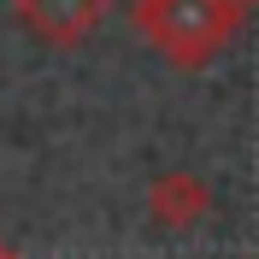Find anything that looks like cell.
<instances>
[{
    "mask_svg": "<svg viewBox=\"0 0 259 259\" xmlns=\"http://www.w3.org/2000/svg\"><path fill=\"white\" fill-rule=\"evenodd\" d=\"M0 259H24V253H18V247L6 242V236H0Z\"/></svg>",
    "mask_w": 259,
    "mask_h": 259,
    "instance_id": "4",
    "label": "cell"
},
{
    "mask_svg": "<svg viewBox=\"0 0 259 259\" xmlns=\"http://www.w3.org/2000/svg\"><path fill=\"white\" fill-rule=\"evenodd\" d=\"M130 24L147 48L177 71H206L242 35L247 0H136Z\"/></svg>",
    "mask_w": 259,
    "mask_h": 259,
    "instance_id": "1",
    "label": "cell"
},
{
    "mask_svg": "<svg viewBox=\"0 0 259 259\" xmlns=\"http://www.w3.org/2000/svg\"><path fill=\"white\" fill-rule=\"evenodd\" d=\"M147 212H153L165 230H194L212 212V189L200 177H189V171H165V177H153V189H147Z\"/></svg>",
    "mask_w": 259,
    "mask_h": 259,
    "instance_id": "3",
    "label": "cell"
},
{
    "mask_svg": "<svg viewBox=\"0 0 259 259\" xmlns=\"http://www.w3.org/2000/svg\"><path fill=\"white\" fill-rule=\"evenodd\" d=\"M18 24L41 48H82L106 18V0H12Z\"/></svg>",
    "mask_w": 259,
    "mask_h": 259,
    "instance_id": "2",
    "label": "cell"
}]
</instances>
